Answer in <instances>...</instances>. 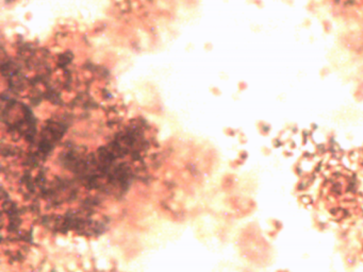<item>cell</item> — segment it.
I'll use <instances>...</instances> for the list:
<instances>
[{
  "instance_id": "cell-1",
  "label": "cell",
  "mask_w": 363,
  "mask_h": 272,
  "mask_svg": "<svg viewBox=\"0 0 363 272\" xmlns=\"http://www.w3.org/2000/svg\"><path fill=\"white\" fill-rule=\"evenodd\" d=\"M10 1H13V0H10Z\"/></svg>"
}]
</instances>
